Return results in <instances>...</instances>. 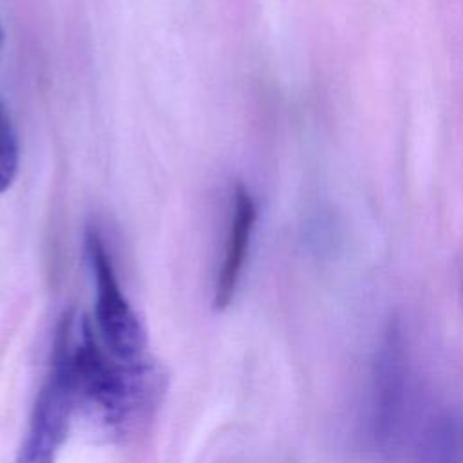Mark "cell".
<instances>
[{
	"label": "cell",
	"mask_w": 463,
	"mask_h": 463,
	"mask_svg": "<svg viewBox=\"0 0 463 463\" xmlns=\"http://www.w3.org/2000/svg\"><path fill=\"white\" fill-rule=\"evenodd\" d=\"M72 315L61 317L52 347L49 374L38 391L27 432L13 463H56L67 439L72 414L80 407L71 367Z\"/></svg>",
	"instance_id": "6da1fadb"
},
{
	"label": "cell",
	"mask_w": 463,
	"mask_h": 463,
	"mask_svg": "<svg viewBox=\"0 0 463 463\" xmlns=\"http://www.w3.org/2000/svg\"><path fill=\"white\" fill-rule=\"evenodd\" d=\"M71 367L80 405L94 409L109 427L125 423L145 398V367L137 362L109 358L87 318L81 326V340L78 344L72 340Z\"/></svg>",
	"instance_id": "7a4b0ae2"
},
{
	"label": "cell",
	"mask_w": 463,
	"mask_h": 463,
	"mask_svg": "<svg viewBox=\"0 0 463 463\" xmlns=\"http://www.w3.org/2000/svg\"><path fill=\"white\" fill-rule=\"evenodd\" d=\"M409 364L402 324L391 320L378 342L371 371L369 432L380 452H389L402 438L407 416Z\"/></svg>",
	"instance_id": "3957f363"
},
{
	"label": "cell",
	"mask_w": 463,
	"mask_h": 463,
	"mask_svg": "<svg viewBox=\"0 0 463 463\" xmlns=\"http://www.w3.org/2000/svg\"><path fill=\"white\" fill-rule=\"evenodd\" d=\"M87 253L96 280V324L110 354L121 362H139L146 347V331L123 295L112 259L98 233L89 228Z\"/></svg>",
	"instance_id": "277c9868"
},
{
	"label": "cell",
	"mask_w": 463,
	"mask_h": 463,
	"mask_svg": "<svg viewBox=\"0 0 463 463\" xmlns=\"http://www.w3.org/2000/svg\"><path fill=\"white\" fill-rule=\"evenodd\" d=\"M257 221V204L242 183H237L233 188V210L232 224L226 251L217 273L215 282V307L226 309L235 295L241 271L248 255L251 232Z\"/></svg>",
	"instance_id": "5b68a950"
},
{
	"label": "cell",
	"mask_w": 463,
	"mask_h": 463,
	"mask_svg": "<svg viewBox=\"0 0 463 463\" xmlns=\"http://www.w3.org/2000/svg\"><path fill=\"white\" fill-rule=\"evenodd\" d=\"M420 463H463V418L456 412H443L429 425Z\"/></svg>",
	"instance_id": "8992f818"
},
{
	"label": "cell",
	"mask_w": 463,
	"mask_h": 463,
	"mask_svg": "<svg viewBox=\"0 0 463 463\" xmlns=\"http://www.w3.org/2000/svg\"><path fill=\"white\" fill-rule=\"evenodd\" d=\"M18 170V141L11 118L0 101V194L5 192Z\"/></svg>",
	"instance_id": "52a82bcc"
},
{
	"label": "cell",
	"mask_w": 463,
	"mask_h": 463,
	"mask_svg": "<svg viewBox=\"0 0 463 463\" xmlns=\"http://www.w3.org/2000/svg\"><path fill=\"white\" fill-rule=\"evenodd\" d=\"M0 40H2V33H0Z\"/></svg>",
	"instance_id": "ba28073f"
}]
</instances>
